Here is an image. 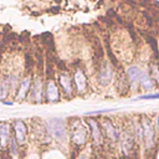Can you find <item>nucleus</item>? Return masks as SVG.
Segmentation results:
<instances>
[{
	"mask_svg": "<svg viewBox=\"0 0 159 159\" xmlns=\"http://www.w3.org/2000/svg\"><path fill=\"white\" fill-rule=\"evenodd\" d=\"M30 86H31V78H29V77L24 78V80L20 82V88H19V93H17V99H22V98L26 96L27 91L30 89Z\"/></svg>",
	"mask_w": 159,
	"mask_h": 159,
	"instance_id": "39448f33",
	"label": "nucleus"
},
{
	"mask_svg": "<svg viewBox=\"0 0 159 159\" xmlns=\"http://www.w3.org/2000/svg\"><path fill=\"white\" fill-rule=\"evenodd\" d=\"M72 140L76 144H83L86 142V133H84V130H82V129L75 130L73 134H72Z\"/></svg>",
	"mask_w": 159,
	"mask_h": 159,
	"instance_id": "ddd939ff",
	"label": "nucleus"
},
{
	"mask_svg": "<svg viewBox=\"0 0 159 159\" xmlns=\"http://www.w3.org/2000/svg\"><path fill=\"white\" fill-rule=\"evenodd\" d=\"M139 83H140L145 89H150V88L153 87V84H154L152 77H150L148 73H145V72L142 73V76H140V78H139Z\"/></svg>",
	"mask_w": 159,
	"mask_h": 159,
	"instance_id": "f8f14e48",
	"label": "nucleus"
},
{
	"mask_svg": "<svg viewBox=\"0 0 159 159\" xmlns=\"http://www.w3.org/2000/svg\"><path fill=\"white\" fill-rule=\"evenodd\" d=\"M75 82H76V86H77V88H78L80 92H83V91L86 89L87 82H86L84 73H83L82 71H77V72L75 73Z\"/></svg>",
	"mask_w": 159,
	"mask_h": 159,
	"instance_id": "423d86ee",
	"label": "nucleus"
},
{
	"mask_svg": "<svg viewBox=\"0 0 159 159\" xmlns=\"http://www.w3.org/2000/svg\"><path fill=\"white\" fill-rule=\"evenodd\" d=\"M106 128H107V134H108V137L111 138V139H113V140H116L117 138H118V132L113 128V125L111 124V123H108V122H106Z\"/></svg>",
	"mask_w": 159,
	"mask_h": 159,
	"instance_id": "dca6fc26",
	"label": "nucleus"
},
{
	"mask_svg": "<svg viewBox=\"0 0 159 159\" xmlns=\"http://www.w3.org/2000/svg\"><path fill=\"white\" fill-rule=\"evenodd\" d=\"M111 80H112V70H111V67L107 65V66L101 71L99 81H101V83H102L103 86H106V84H108V83L111 82Z\"/></svg>",
	"mask_w": 159,
	"mask_h": 159,
	"instance_id": "0eeeda50",
	"label": "nucleus"
},
{
	"mask_svg": "<svg viewBox=\"0 0 159 159\" xmlns=\"http://www.w3.org/2000/svg\"><path fill=\"white\" fill-rule=\"evenodd\" d=\"M9 89H10V83H9V80H2L0 82V99L5 98L9 93Z\"/></svg>",
	"mask_w": 159,
	"mask_h": 159,
	"instance_id": "2eb2a0df",
	"label": "nucleus"
},
{
	"mask_svg": "<svg viewBox=\"0 0 159 159\" xmlns=\"http://www.w3.org/2000/svg\"><path fill=\"white\" fill-rule=\"evenodd\" d=\"M0 139H1V144L4 147L7 142V139H9V128L5 123L0 124Z\"/></svg>",
	"mask_w": 159,
	"mask_h": 159,
	"instance_id": "4468645a",
	"label": "nucleus"
},
{
	"mask_svg": "<svg viewBox=\"0 0 159 159\" xmlns=\"http://www.w3.org/2000/svg\"><path fill=\"white\" fill-rule=\"evenodd\" d=\"M158 129H159V117H158Z\"/></svg>",
	"mask_w": 159,
	"mask_h": 159,
	"instance_id": "6ab92c4d",
	"label": "nucleus"
},
{
	"mask_svg": "<svg viewBox=\"0 0 159 159\" xmlns=\"http://www.w3.org/2000/svg\"><path fill=\"white\" fill-rule=\"evenodd\" d=\"M46 94H47V99L50 102H57L60 99V92L57 86L55 84L53 81H48L47 86H46Z\"/></svg>",
	"mask_w": 159,
	"mask_h": 159,
	"instance_id": "7ed1b4c3",
	"label": "nucleus"
},
{
	"mask_svg": "<svg viewBox=\"0 0 159 159\" xmlns=\"http://www.w3.org/2000/svg\"><path fill=\"white\" fill-rule=\"evenodd\" d=\"M128 76H129V80L133 82V83H135V82H139V78H140V76H142V70L139 68V67H137V66H132V67H129L128 68Z\"/></svg>",
	"mask_w": 159,
	"mask_h": 159,
	"instance_id": "6e6552de",
	"label": "nucleus"
},
{
	"mask_svg": "<svg viewBox=\"0 0 159 159\" xmlns=\"http://www.w3.org/2000/svg\"><path fill=\"white\" fill-rule=\"evenodd\" d=\"M47 125H48V132L53 137H56L58 139H63L66 137L65 123H63L62 119H60V118H52V119L48 120Z\"/></svg>",
	"mask_w": 159,
	"mask_h": 159,
	"instance_id": "f257e3e1",
	"label": "nucleus"
},
{
	"mask_svg": "<svg viewBox=\"0 0 159 159\" xmlns=\"http://www.w3.org/2000/svg\"><path fill=\"white\" fill-rule=\"evenodd\" d=\"M77 159H87V158H86V157H84V155H81V157H78V158H77Z\"/></svg>",
	"mask_w": 159,
	"mask_h": 159,
	"instance_id": "a211bd4d",
	"label": "nucleus"
},
{
	"mask_svg": "<svg viewBox=\"0 0 159 159\" xmlns=\"http://www.w3.org/2000/svg\"><path fill=\"white\" fill-rule=\"evenodd\" d=\"M14 129H15V134H16V140L19 144L25 142L26 138V125L24 124L22 120H16L14 124Z\"/></svg>",
	"mask_w": 159,
	"mask_h": 159,
	"instance_id": "20e7f679",
	"label": "nucleus"
},
{
	"mask_svg": "<svg viewBox=\"0 0 159 159\" xmlns=\"http://www.w3.org/2000/svg\"><path fill=\"white\" fill-rule=\"evenodd\" d=\"M153 98H159V93H155V94H145V96H140L138 99H153Z\"/></svg>",
	"mask_w": 159,
	"mask_h": 159,
	"instance_id": "f3484780",
	"label": "nucleus"
},
{
	"mask_svg": "<svg viewBox=\"0 0 159 159\" xmlns=\"http://www.w3.org/2000/svg\"><path fill=\"white\" fill-rule=\"evenodd\" d=\"M58 80H60V84H61V87L63 88V91H65L66 93H71V92H72L71 78H70L67 75H60Z\"/></svg>",
	"mask_w": 159,
	"mask_h": 159,
	"instance_id": "9b49d317",
	"label": "nucleus"
},
{
	"mask_svg": "<svg viewBox=\"0 0 159 159\" xmlns=\"http://www.w3.org/2000/svg\"><path fill=\"white\" fill-rule=\"evenodd\" d=\"M88 124L91 125L92 128V137L94 139L96 143H101L102 142V134H101V130H99V125L94 122V120H88Z\"/></svg>",
	"mask_w": 159,
	"mask_h": 159,
	"instance_id": "9d476101",
	"label": "nucleus"
},
{
	"mask_svg": "<svg viewBox=\"0 0 159 159\" xmlns=\"http://www.w3.org/2000/svg\"><path fill=\"white\" fill-rule=\"evenodd\" d=\"M142 129H143V139L145 140L147 148H152V147H153V137H154V132H153V128H152V125H150V122H148V120H143Z\"/></svg>",
	"mask_w": 159,
	"mask_h": 159,
	"instance_id": "f03ea898",
	"label": "nucleus"
},
{
	"mask_svg": "<svg viewBox=\"0 0 159 159\" xmlns=\"http://www.w3.org/2000/svg\"><path fill=\"white\" fill-rule=\"evenodd\" d=\"M31 94H32L34 101H36V102L41 101V98H42V84H41V81L40 80H36L35 81V84L32 87Z\"/></svg>",
	"mask_w": 159,
	"mask_h": 159,
	"instance_id": "1a4fd4ad",
	"label": "nucleus"
}]
</instances>
